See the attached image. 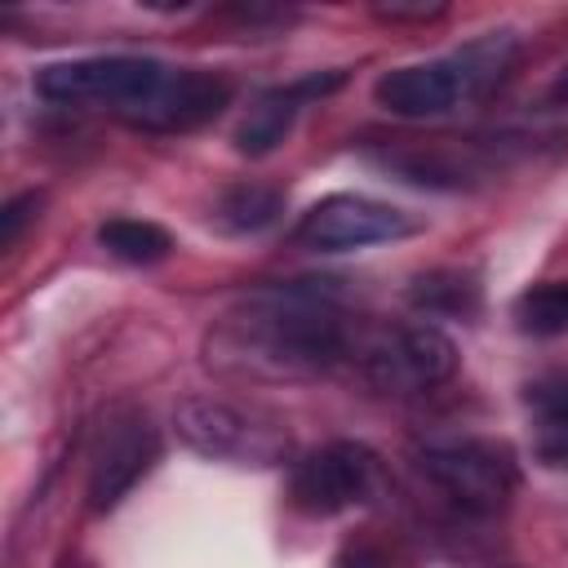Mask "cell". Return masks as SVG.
<instances>
[{"label": "cell", "instance_id": "obj_11", "mask_svg": "<svg viewBox=\"0 0 568 568\" xmlns=\"http://www.w3.org/2000/svg\"><path fill=\"white\" fill-rule=\"evenodd\" d=\"M528 444L537 462L568 470V377L528 386Z\"/></svg>", "mask_w": 568, "mask_h": 568}, {"label": "cell", "instance_id": "obj_16", "mask_svg": "<svg viewBox=\"0 0 568 568\" xmlns=\"http://www.w3.org/2000/svg\"><path fill=\"white\" fill-rule=\"evenodd\" d=\"M36 209H40V191H22L18 200H9V204H4V213H0V244H4V248L18 240L22 222H27Z\"/></svg>", "mask_w": 568, "mask_h": 568}, {"label": "cell", "instance_id": "obj_7", "mask_svg": "<svg viewBox=\"0 0 568 568\" xmlns=\"http://www.w3.org/2000/svg\"><path fill=\"white\" fill-rule=\"evenodd\" d=\"M160 462V430L146 408L115 404L102 413L89 448V510H115Z\"/></svg>", "mask_w": 568, "mask_h": 568}, {"label": "cell", "instance_id": "obj_17", "mask_svg": "<svg viewBox=\"0 0 568 568\" xmlns=\"http://www.w3.org/2000/svg\"><path fill=\"white\" fill-rule=\"evenodd\" d=\"M377 13H382V18H390V22H404V18L426 22V18H439V13H444V4H413V9H404V4H382Z\"/></svg>", "mask_w": 568, "mask_h": 568}, {"label": "cell", "instance_id": "obj_9", "mask_svg": "<svg viewBox=\"0 0 568 568\" xmlns=\"http://www.w3.org/2000/svg\"><path fill=\"white\" fill-rule=\"evenodd\" d=\"M417 222L382 200L368 195H324L320 204H311L297 226H293V244L311 248V253H351V248H368V244H386V240H404L413 235Z\"/></svg>", "mask_w": 568, "mask_h": 568}, {"label": "cell", "instance_id": "obj_19", "mask_svg": "<svg viewBox=\"0 0 568 568\" xmlns=\"http://www.w3.org/2000/svg\"><path fill=\"white\" fill-rule=\"evenodd\" d=\"M62 568H84V564L80 559H62Z\"/></svg>", "mask_w": 568, "mask_h": 568}, {"label": "cell", "instance_id": "obj_10", "mask_svg": "<svg viewBox=\"0 0 568 568\" xmlns=\"http://www.w3.org/2000/svg\"><path fill=\"white\" fill-rule=\"evenodd\" d=\"M346 75L342 71H311V75H302V80H293V84H280V89H266V93H257V102L244 111V120L235 124V151L240 155H271L284 138H288V129H293V120L302 115V106L306 102H315V98H324V93H333L337 84H342Z\"/></svg>", "mask_w": 568, "mask_h": 568}, {"label": "cell", "instance_id": "obj_15", "mask_svg": "<svg viewBox=\"0 0 568 568\" xmlns=\"http://www.w3.org/2000/svg\"><path fill=\"white\" fill-rule=\"evenodd\" d=\"M510 320L524 337H559L568 333V280H541L510 302Z\"/></svg>", "mask_w": 568, "mask_h": 568}, {"label": "cell", "instance_id": "obj_6", "mask_svg": "<svg viewBox=\"0 0 568 568\" xmlns=\"http://www.w3.org/2000/svg\"><path fill=\"white\" fill-rule=\"evenodd\" d=\"M417 466L466 515H497L519 488V466L510 448L479 435L426 439L417 448Z\"/></svg>", "mask_w": 568, "mask_h": 568}, {"label": "cell", "instance_id": "obj_14", "mask_svg": "<svg viewBox=\"0 0 568 568\" xmlns=\"http://www.w3.org/2000/svg\"><path fill=\"white\" fill-rule=\"evenodd\" d=\"M98 244L129 266H155L173 253V235L146 217H106L98 226Z\"/></svg>", "mask_w": 568, "mask_h": 568}, {"label": "cell", "instance_id": "obj_2", "mask_svg": "<svg viewBox=\"0 0 568 568\" xmlns=\"http://www.w3.org/2000/svg\"><path fill=\"white\" fill-rule=\"evenodd\" d=\"M31 84L53 106L106 111L129 129H146V133H191L231 102V84L222 75L200 67H169L133 53L49 62L36 71Z\"/></svg>", "mask_w": 568, "mask_h": 568}, {"label": "cell", "instance_id": "obj_5", "mask_svg": "<svg viewBox=\"0 0 568 568\" xmlns=\"http://www.w3.org/2000/svg\"><path fill=\"white\" fill-rule=\"evenodd\" d=\"M178 439L209 457L231 466H280L288 457V426L262 408H244L217 395H186L173 408Z\"/></svg>", "mask_w": 568, "mask_h": 568}, {"label": "cell", "instance_id": "obj_18", "mask_svg": "<svg viewBox=\"0 0 568 568\" xmlns=\"http://www.w3.org/2000/svg\"><path fill=\"white\" fill-rule=\"evenodd\" d=\"M546 98H550V106H568V67L555 75V84H550V93H546Z\"/></svg>", "mask_w": 568, "mask_h": 568}, {"label": "cell", "instance_id": "obj_4", "mask_svg": "<svg viewBox=\"0 0 568 568\" xmlns=\"http://www.w3.org/2000/svg\"><path fill=\"white\" fill-rule=\"evenodd\" d=\"M351 364L368 386L386 395H422L444 386L457 373V346L444 328L426 320L404 324H359Z\"/></svg>", "mask_w": 568, "mask_h": 568}, {"label": "cell", "instance_id": "obj_3", "mask_svg": "<svg viewBox=\"0 0 568 568\" xmlns=\"http://www.w3.org/2000/svg\"><path fill=\"white\" fill-rule=\"evenodd\" d=\"M515 62H519L515 31H484L444 58L382 71L373 84V98L382 111H390L399 120H435V115H448L462 102H475L488 89H497Z\"/></svg>", "mask_w": 568, "mask_h": 568}, {"label": "cell", "instance_id": "obj_12", "mask_svg": "<svg viewBox=\"0 0 568 568\" xmlns=\"http://www.w3.org/2000/svg\"><path fill=\"white\" fill-rule=\"evenodd\" d=\"M284 213V191L262 186V182H240L231 191H222V200L213 204V222L226 235H257L266 226H275Z\"/></svg>", "mask_w": 568, "mask_h": 568}, {"label": "cell", "instance_id": "obj_13", "mask_svg": "<svg viewBox=\"0 0 568 568\" xmlns=\"http://www.w3.org/2000/svg\"><path fill=\"white\" fill-rule=\"evenodd\" d=\"M408 306H417L422 315H457V320H470L479 311V284L466 271L439 266V271H426V275H417L408 284Z\"/></svg>", "mask_w": 568, "mask_h": 568}, {"label": "cell", "instance_id": "obj_8", "mask_svg": "<svg viewBox=\"0 0 568 568\" xmlns=\"http://www.w3.org/2000/svg\"><path fill=\"white\" fill-rule=\"evenodd\" d=\"M288 493H293L297 510L328 519V515H342L355 506H373L386 493V470L368 444L333 439L324 448H311L293 466Z\"/></svg>", "mask_w": 568, "mask_h": 568}, {"label": "cell", "instance_id": "obj_1", "mask_svg": "<svg viewBox=\"0 0 568 568\" xmlns=\"http://www.w3.org/2000/svg\"><path fill=\"white\" fill-rule=\"evenodd\" d=\"M359 324L346 320L324 280L275 284L240 297L209 333V364L235 377L306 382L324 377L355 355Z\"/></svg>", "mask_w": 568, "mask_h": 568}]
</instances>
